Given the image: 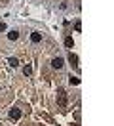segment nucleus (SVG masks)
Masks as SVG:
<instances>
[{"instance_id": "nucleus-1", "label": "nucleus", "mask_w": 114, "mask_h": 126, "mask_svg": "<svg viewBox=\"0 0 114 126\" xmlns=\"http://www.w3.org/2000/svg\"><path fill=\"white\" fill-rule=\"evenodd\" d=\"M57 101H59V107H67V94L63 90L57 92Z\"/></svg>"}, {"instance_id": "nucleus-2", "label": "nucleus", "mask_w": 114, "mask_h": 126, "mask_svg": "<svg viewBox=\"0 0 114 126\" xmlns=\"http://www.w3.org/2000/svg\"><path fill=\"white\" fill-rule=\"evenodd\" d=\"M10 118H12V120H19V118H21V111L17 109V107H13V109L10 111Z\"/></svg>"}, {"instance_id": "nucleus-3", "label": "nucleus", "mask_w": 114, "mask_h": 126, "mask_svg": "<svg viewBox=\"0 0 114 126\" xmlns=\"http://www.w3.org/2000/svg\"><path fill=\"white\" fill-rule=\"evenodd\" d=\"M51 65L55 67V69H61V67L65 65V59H63V57H55V59L51 61Z\"/></svg>"}, {"instance_id": "nucleus-4", "label": "nucleus", "mask_w": 114, "mask_h": 126, "mask_svg": "<svg viewBox=\"0 0 114 126\" xmlns=\"http://www.w3.org/2000/svg\"><path fill=\"white\" fill-rule=\"evenodd\" d=\"M30 42H32V44L42 42V34H40V32H32V34H30Z\"/></svg>"}, {"instance_id": "nucleus-5", "label": "nucleus", "mask_w": 114, "mask_h": 126, "mask_svg": "<svg viewBox=\"0 0 114 126\" xmlns=\"http://www.w3.org/2000/svg\"><path fill=\"white\" fill-rule=\"evenodd\" d=\"M8 63H10V67H17V65H19V59H17V57H10Z\"/></svg>"}, {"instance_id": "nucleus-6", "label": "nucleus", "mask_w": 114, "mask_h": 126, "mask_svg": "<svg viewBox=\"0 0 114 126\" xmlns=\"http://www.w3.org/2000/svg\"><path fill=\"white\" fill-rule=\"evenodd\" d=\"M30 73H32V67H30V65H25V67H23V75H25V77H30Z\"/></svg>"}, {"instance_id": "nucleus-7", "label": "nucleus", "mask_w": 114, "mask_h": 126, "mask_svg": "<svg viewBox=\"0 0 114 126\" xmlns=\"http://www.w3.org/2000/svg\"><path fill=\"white\" fill-rule=\"evenodd\" d=\"M68 61H70V63H72V65L76 67V65H78V57H76V55L70 52V55H68Z\"/></svg>"}, {"instance_id": "nucleus-8", "label": "nucleus", "mask_w": 114, "mask_h": 126, "mask_svg": "<svg viewBox=\"0 0 114 126\" xmlns=\"http://www.w3.org/2000/svg\"><path fill=\"white\" fill-rule=\"evenodd\" d=\"M17 36H19V32H17V31L8 32V38H10V40H17Z\"/></svg>"}, {"instance_id": "nucleus-9", "label": "nucleus", "mask_w": 114, "mask_h": 126, "mask_svg": "<svg viewBox=\"0 0 114 126\" xmlns=\"http://www.w3.org/2000/svg\"><path fill=\"white\" fill-rule=\"evenodd\" d=\"M65 46H67V48H72V46H74V40L70 38V36H67V38H65Z\"/></svg>"}, {"instance_id": "nucleus-10", "label": "nucleus", "mask_w": 114, "mask_h": 126, "mask_svg": "<svg viewBox=\"0 0 114 126\" xmlns=\"http://www.w3.org/2000/svg\"><path fill=\"white\" fill-rule=\"evenodd\" d=\"M68 82H70V84H80V79H78V77H72V75H70V77H68Z\"/></svg>"}, {"instance_id": "nucleus-11", "label": "nucleus", "mask_w": 114, "mask_h": 126, "mask_svg": "<svg viewBox=\"0 0 114 126\" xmlns=\"http://www.w3.org/2000/svg\"><path fill=\"white\" fill-rule=\"evenodd\" d=\"M6 29H8V27H6V23H4V21H0V32H4Z\"/></svg>"}, {"instance_id": "nucleus-12", "label": "nucleus", "mask_w": 114, "mask_h": 126, "mask_svg": "<svg viewBox=\"0 0 114 126\" xmlns=\"http://www.w3.org/2000/svg\"><path fill=\"white\" fill-rule=\"evenodd\" d=\"M2 2H6V0H2Z\"/></svg>"}]
</instances>
